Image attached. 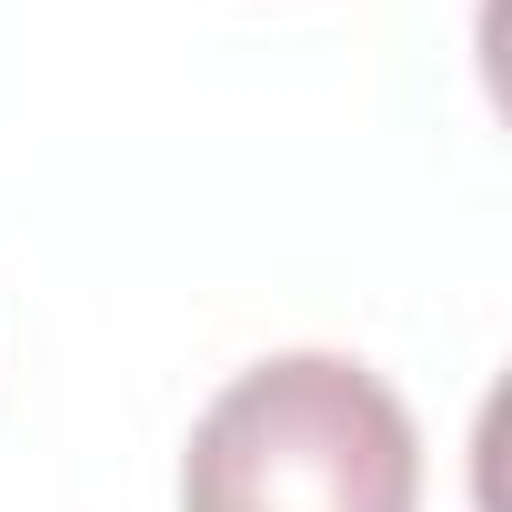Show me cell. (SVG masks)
Returning <instances> with one entry per match:
<instances>
[{
	"mask_svg": "<svg viewBox=\"0 0 512 512\" xmlns=\"http://www.w3.org/2000/svg\"><path fill=\"white\" fill-rule=\"evenodd\" d=\"M181 512H422V432L352 352H272L191 422Z\"/></svg>",
	"mask_w": 512,
	"mask_h": 512,
	"instance_id": "cell-1",
	"label": "cell"
}]
</instances>
